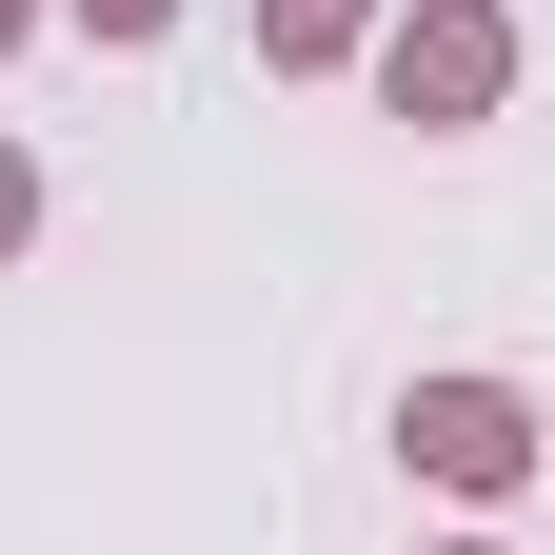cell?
I'll return each mask as SVG.
<instances>
[{"label":"cell","mask_w":555,"mask_h":555,"mask_svg":"<svg viewBox=\"0 0 555 555\" xmlns=\"http://www.w3.org/2000/svg\"><path fill=\"white\" fill-rule=\"evenodd\" d=\"M377 100H397L416 139L496 119V100H516V0H416V21H377Z\"/></svg>","instance_id":"cell-1"},{"label":"cell","mask_w":555,"mask_h":555,"mask_svg":"<svg viewBox=\"0 0 555 555\" xmlns=\"http://www.w3.org/2000/svg\"><path fill=\"white\" fill-rule=\"evenodd\" d=\"M397 456L437 476V496H516V476H535V397L516 377H416L397 397Z\"/></svg>","instance_id":"cell-2"},{"label":"cell","mask_w":555,"mask_h":555,"mask_svg":"<svg viewBox=\"0 0 555 555\" xmlns=\"http://www.w3.org/2000/svg\"><path fill=\"white\" fill-rule=\"evenodd\" d=\"M358 40H377V0H258V60H278V80H337Z\"/></svg>","instance_id":"cell-3"},{"label":"cell","mask_w":555,"mask_h":555,"mask_svg":"<svg viewBox=\"0 0 555 555\" xmlns=\"http://www.w3.org/2000/svg\"><path fill=\"white\" fill-rule=\"evenodd\" d=\"M21 238H40V159L0 139V258H21Z\"/></svg>","instance_id":"cell-4"},{"label":"cell","mask_w":555,"mask_h":555,"mask_svg":"<svg viewBox=\"0 0 555 555\" xmlns=\"http://www.w3.org/2000/svg\"><path fill=\"white\" fill-rule=\"evenodd\" d=\"M179 21V0H80V40H159Z\"/></svg>","instance_id":"cell-5"},{"label":"cell","mask_w":555,"mask_h":555,"mask_svg":"<svg viewBox=\"0 0 555 555\" xmlns=\"http://www.w3.org/2000/svg\"><path fill=\"white\" fill-rule=\"evenodd\" d=\"M21 21H40V0H0V60H21Z\"/></svg>","instance_id":"cell-6"},{"label":"cell","mask_w":555,"mask_h":555,"mask_svg":"<svg viewBox=\"0 0 555 555\" xmlns=\"http://www.w3.org/2000/svg\"><path fill=\"white\" fill-rule=\"evenodd\" d=\"M437 555H496V535H437Z\"/></svg>","instance_id":"cell-7"}]
</instances>
